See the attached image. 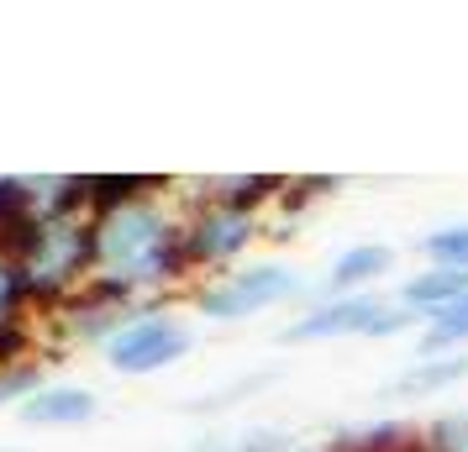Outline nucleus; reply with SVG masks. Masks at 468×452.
Listing matches in <instances>:
<instances>
[{"label":"nucleus","instance_id":"obj_1","mask_svg":"<svg viewBox=\"0 0 468 452\" xmlns=\"http://www.w3.org/2000/svg\"><path fill=\"white\" fill-rule=\"evenodd\" d=\"M95 247L101 279H116L143 305H158V295L195 279L185 253V215H174L169 200H132L95 215Z\"/></svg>","mask_w":468,"mask_h":452},{"label":"nucleus","instance_id":"obj_2","mask_svg":"<svg viewBox=\"0 0 468 452\" xmlns=\"http://www.w3.org/2000/svg\"><path fill=\"white\" fill-rule=\"evenodd\" d=\"M22 274L37 310H58L74 300L95 274H101V247H95V215H69V221H43L32 247L22 253Z\"/></svg>","mask_w":468,"mask_h":452},{"label":"nucleus","instance_id":"obj_3","mask_svg":"<svg viewBox=\"0 0 468 452\" xmlns=\"http://www.w3.org/2000/svg\"><path fill=\"white\" fill-rule=\"evenodd\" d=\"M300 289H305V279H300L290 263L258 258V263H242V268H232V274H216V279L195 284V289H190V305H195V316L232 326V321H248V316H258V310L290 305Z\"/></svg>","mask_w":468,"mask_h":452},{"label":"nucleus","instance_id":"obj_4","mask_svg":"<svg viewBox=\"0 0 468 452\" xmlns=\"http://www.w3.org/2000/svg\"><path fill=\"white\" fill-rule=\"evenodd\" d=\"M421 316H410L400 300L379 295H326L311 310H300L290 326H279V342H332V337H400Z\"/></svg>","mask_w":468,"mask_h":452},{"label":"nucleus","instance_id":"obj_5","mask_svg":"<svg viewBox=\"0 0 468 452\" xmlns=\"http://www.w3.org/2000/svg\"><path fill=\"white\" fill-rule=\"evenodd\" d=\"M190 347H195V326L185 316H174L169 305H143L101 352H106V363L116 373L148 379V373H164L179 358H190Z\"/></svg>","mask_w":468,"mask_h":452},{"label":"nucleus","instance_id":"obj_6","mask_svg":"<svg viewBox=\"0 0 468 452\" xmlns=\"http://www.w3.org/2000/svg\"><path fill=\"white\" fill-rule=\"evenodd\" d=\"M263 237V215H242L211 200H195L185 215V253H190L195 274H232L242 268V253Z\"/></svg>","mask_w":468,"mask_h":452},{"label":"nucleus","instance_id":"obj_7","mask_svg":"<svg viewBox=\"0 0 468 452\" xmlns=\"http://www.w3.org/2000/svg\"><path fill=\"white\" fill-rule=\"evenodd\" d=\"M463 379H468V347H458V352H416L389 379V394L395 400H437L447 389H458Z\"/></svg>","mask_w":468,"mask_h":452},{"label":"nucleus","instance_id":"obj_8","mask_svg":"<svg viewBox=\"0 0 468 452\" xmlns=\"http://www.w3.org/2000/svg\"><path fill=\"white\" fill-rule=\"evenodd\" d=\"M195 190H200V200H211V205H227V211H242V215H263L269 205L284 200L290 179L284 173H221V179H200Z\"/></svg>","mask_w":468,"mask_h":452},{"label":"nucleus","instance_id":"obj_9","mask_svg":"<svg viewBox=\"0 0 468 452\" xmlns=\"http://www.w3.org/2000/svg\"><path fill=\"white\" fill-rule=\"evenodd\" d=\"M463 295H468V268H431V263L416 268L410 279H400V289H395V300H400L410 316H421V321L452 310Z\"/></svg>","mask_w":468,"mask_h":452},{"label":"nucleus","instance_id":"obj_10","mask_svg":"<svg viewBox=\"0 0 468 452\" xmlns=\"http://www.w3.org/2000/svg\"><path fill=\"white\" fill-rule=\"evenodd\" d=\"M16 415H22V426H85L101 415V394L85 384H48Z\"/></svg>","mask_w":468,"mask_h":452},{"label":"nucleus","instance_id":"obj_11","mask_svg":"<svg viewBox=\"0 0 468 452\" xmlns=\"http://www.w3.org/2000/svg\"><path fill=\"white\" fill-rule=\"evenodd\" d=\"M389 268H395V247L389 242H353V247H342L332 258L326 295H368Z\"/></svg>","mask_w":468,"mask_h":452},{"label":"nucleus","instance_id":"obj_12","mask_svg":"<svg viewBox=\"0 0 468 452\" xmlns=\"http://www.w3.org/2000/svg\"><path fill=\"white\" fill-rule=\"evenodd\" d=\"M410 436H421V431L405 426V421H363V426H342L326 452H395Z\"/></svg>","mask_w":468,"mask_h":452},{"label":"nucleus","instance_id":"obj_13","mask_svg":"<svg viewBox=\"0 0 468 452\" xmlns=\"http://www.w3.org/2000/svg\"><path fill=\"white\" fill-rule=\"evenodd\" d=\"M431 268H468V221H447V226H431L421 242H416Z\"/></svg>","mask_w":468,"mask_h":452},{"label":"nucleus","instance_id":"obj_14","mask_svg":"<svg viewBox=\"0 0 468 452\" xmlns=\"http://www.w3.org/2000/svg\"><path fill=\"white\" fill-rule=\"evenodd\" d=\"M458 347H468V295L452 310L421 321V347L416 352H458Z\"/></svg>","mask_w":468,"mask_h":452},{"label":"nucleus","instance_id":"obj_15","mask_svg":"<svg viewBox=\"0 0 468 452\" xmlns=\"http://www.w3.org/2000/svg\"><path fill=\"white\" fill-rule=\"evenodd\" d=\"M32 289H27V274L22 263H11L5 253H0V326L11 321H32Z\"/></svg>","mask_w":468,"mask_h":452},{"label":"nucleus","instance_id":"obj_16","mask_svg":"<svg viewBox=\"0 0 468 452\" xmlns=\"http://www.w3.org/2000/svg\"><path fill=\"white\" fill-rule=\"evenodd\" d=\"M37 389H48V358H37V363H16V368H0V405H16V410H22Z\"/></svg>","mask_w":468,"mask_h":452},{"label":"nucleus","instance_id":"obj_17","mask_svg":"<svg viewBox=\"0 0 468 452\" xmlns=\"http://www.w3.org/2000/svg\"><path fill=\"white\" fill-rule=\"evenodd\" d=\"M300 442L290 431H274V426H253L242 436H216V447H190V452H295Z\"/></svg>","mask_w":468,"mask_h":452},{"label":"nucleus","instance_id":"obj_18","mask_svg":"<svg viewBox=\"0 0 468 452\" xmlns=\"http://www.w3.org/2000/svg\"><path fill=\"white\" fill-rule=\"evenodd\" d=\"M421 442L431 452H468V405L463 410H442L437 421H426Z\"/></svg>","mask_w":468,"mask_h":452},{"label":"nucleus","instance_id":"obj_19","mask_svg":"<svg viewBox=\"0 0 468 452\" xmlns=\"http://www.w3.org/2000/svg\"><path fill=\"white\" fill-rule=\"evenodd\" d=\"M16 363H37V326L32 321L0 326V368H16Z\"/></svg>","mask_w":468,"mask_h":452},{"label":"nucleus","instance_id":"obj_20","mask_svg":"<svg viewBox=\"0 0 468 452\" xmlns=\"http://www.w3.org/2000/svg\"><path fill=\"white\" fill-rule=\"evenodd\" d=\"M395 452H431V447H426L421 436H410V442H405V447H395Z\"/></svg>","mask_w":468,"mask_h":452}]
</instances>
